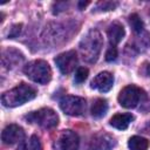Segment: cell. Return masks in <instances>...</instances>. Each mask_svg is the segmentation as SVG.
Listing matches in <instances>:
<instances>
[{
	"mask_svg": "<svg viewBox=\"0 0 150 150\" xmlns=\"http://www.w3.org/2000/svg\"><path fill=\"white\" fill-rule=\"evenodd\" d=\"M108 111V102L104 98H96L91 105V115L95 118L103 117Z\"/></svg>",
	"mask_w": 150,
	"mask_h": 150,
	"instance_id": "14",
	"label": "cell"
},
{
	"mask_svg": "<svg viewBox=\"0 0 150 150\" xmlns=\"http://www.w3.org/2000/svg\"><path fill=\"white\" fill-rule=\"evenodd\" d=\"M88 4H89L88 1H86V2H79V6H80V8H82V7H86Z\"/></svg>",
	"mask_w": 150,
	"mask_h": 150,
	"instance_id": "22",
	"label": "cell"
},
{
	"mask_svg": "<svg viewBox=\"0 0 150 150\" xmlns=\"http://www.w3.org/2000/svg\"><path fill=\"white\" fill-rule=\"evenodd\" d=\"M117 2H111V1H101L97 5V8H100L101 11H110L114 9L115 7H117Z\"/></svg>",
	"mask_w": 150,
	"mask_h": 150,
	"instance_id": "20",
	"label": "cell"
},
{
	"mask_svg": "<svg viewBox=\"0 0 150 150\" xmlns=\"http://www.w3.org/2000/svg\"><path fill=\"white\" fill-rule=\"evenodd\" d=\"M114 146V139L108 135H100L93 141V150H110Z\"/></svg>",
	"mask_w": 150,
	"mask_h": 150,
	"instance_id": "13",
	"label": "cell"
},
{
	"mask_svg": "<svg viewBox=\"0 0 150 150\" xmlns=\"http://www.w3.org/2000/svg\"><path fill=\"white\" fill-rule=\"evenodd\" d=\"M79 145H80V138L77 134L71 130L62 131L55 142L56 150H77Z\"/></svg>",
	"mask_w": 150,
	"mask_h": 150,
	"instance_id": "7",
	"label": "cell"
},
{
	"mask_svg": "<svg viewBox=\"0 0 150 150\" xmlns=\"http://www.w3.org/2000/svg\"><path fill=\"white\" fill-rule=\"evenodd\" d=\"M128 146L130 150H148L149 141L142 136H132L128 142Z\"/></svg>",
	"mask_w": 150,
	"mask_h": 150,
	"instance_id": "16",
	"label": "cell"
},
{
	"mask_svg": "<svg viewBox=\"0 0 150 150\" xmlns=\"http://www.w3.org/2000/svg\"><path fill=\"white\" fill-rule=\"evenodd\" d=\"M88 69L87 68H84V67H80V68H77V70H76V73H75V82L76 83H82V82H84L86 80H87V77H88Z\"/></svg>",
	"mask_w": 150,
	"mask_h": 150,
	"instance_id": "18",
	"label": "cell"
},
{
	"mask_svg": "<svg viewBox=\"0 0 150 150\" xmlns=\"http://www.w3.org/2000/svg\"><path fill=\"white\" fill-rule=\"evenodd\" d=\"M107 34H108V38H109L111 46H115L122 41V39L124 38L125 30H124V27L120 22H112L109 26Z\"/></svg>",
	"mask_w": 150,
	"mask_h": 150,
	"instance_id": "11",
	"label": "cell"
},
{
	"mask_svg": "<svg viewBox=\"0 0 150 150\" xmlns=\"http://www.w3.org/2000/svg\"><path fill=\"white\" fill-rule=\"evenodd\" d=\"M61 110L69 116H81L86 110V100L79 96H64L60 101Z\"/></svg>",
	"mask_w": 150,
	"mask_h": 150,
	"instance_id": "6",
	"label": "cell"
},
{
	"mask_svg": "<svg viewBox=\"0 0 150 150\" xmlns=\"http://www.w3.org/2000/svg\"><path fill=\"white\" fill-rule=\"evenodd\" d=\"M129 25L131 26V28L135 33H141L144 28V23H143L142 19L136 13H134L129 16Z\"/></svg>",
	"mask_w": 150,
	"mask_h": 150,
	"instance_id": "17",
	"label": "cell"
},
{
	"mask_svg": "<svg viewBox=\"0 0 150 150\" xmlns=\"http://www.w3.org/2000/svg\"><path fill=\"white\" fill-rule=\"evenodd\" d=\"M143 96H144V91L141 88L134 84H130V86L124 87L118 94V103L122 107L128 108V109L135 108L139 103Z\"/></svg>",
	"mask_w": 150,
	"mask_h": 150,
	"instance_id": "5",
	"label": "cell"
},
{
	"mask_svg": "<svg viewBox=\"0 0 150 150\" xmlns=\"http://www.w3.org/2000/svg\"><path fill=\"white\" fill-rule=\"evenodd\" d=\"M25 138V131L18 124H9L7 125L2 134H1V139L5 144L12 145L15 143H21Z\"/></svg>",
	"mask_w": 150,
	"mask_h": 150,
	"instance_id": "9",
	"label": "cell"
},
{
	"mask_svg": "<svg viewBox=\"0 0 150 150\" xmlns=\"http://www.w3.org/2000/svg\"><path fill=\"white\" fill-rule=\"evenodd\" d=\"M35 96H36V90L33 87L26 83H21L15 88L4 93L1 96V103L5 107L13 108L35 98Z\"/></svg>",
	"mask_w": 150,
	"mask_h": 150,
	"instance_id": "1",
	"label": "cell"
},
{
	"mask_svg": "<svg viewBox=\"0 0 150 150\" xmlns=\"http://www.w3.org/2000/svg\"><path fill=\"white\" fill-rule=\"evenodd\" d=\"M117 57V48L115 46H110L108 49H107V53H105V60L108 62H111L114 60H116Z\"/></svg>",
	"mask_w": 150,
	"mask_h": 150,
	"instance_id": "19",
	"label": "cell"
},
{
	"mask_svg": "<svg viewBox=\"0 0 150 150\" xmlns=\"http://www.w3.org/2000/svg\"><path fill=\"white\" fill-rule=\"evenodd\" d=\"M55 63L59 68V70L62 74H69L71 73L76 64H77V55L75 50H69L66 53H62L55 57Z\"/></svg>",
	"mask_w": 150,
	"mask_h": 150,
	"instance_id": "8",
	"label": "cell"
},
{
	"mask_svg": "<svg viewBox=\"0 0 150 150\" xmlns=\"http://www.w3.org/2000/svg\"><path fill=\"white\" fill-rule=\"evenodd\" d=\"M23 73L34 82L47 84L52 79V69L43 60H35L25 66Z\"/></svg>",
	"mask_w": 150,
	"mask_h": 150,
	"instance_id": "3",
	"label": "cell"
},
{
	"mask_svg": "<svg viewBox=\"0 0 150 150\" xmlns=\"http://www.w3.org/2000/svg\"><path fill=\"white\" fill-rule=\"evenodd\" d=\"M112 83H114V76L109 71H101L93 79L90 87L97 89L101 93H107L112 88Z\"/></svg>",
	"mask_w": 150,
	"mask_h": 150,
	"instance_id": "10",
	"label": "cell"
},
{
	"mask_svg": "<svg viewBox=\"0 0 150 150\" xmlns=\"http://www.w3.org/2000/svg\"><path fill=\"white\" fill-rule=\"evenodd\" d=\"M146 74H148L149 76H150V64H149V66L146 67Z\"/></svg>",
	"mask_w": 150,
	"mask_h": 150,
	"instance_id": "23",
	"label": "cell"
},
{
	"mask_svg": "<svg viewBox=\"0 0 150 150\" xmlns=\"http://www.w3.org/2000/svg\"><path fill=\"white\" fill-rule=\"evenodd\" d=\"M132 120H134V116L131 114H129V112H125V114H116V115H114L110 118L109 123L115 129L124 130V129H127L129 127V124L132 122Z\"/></svg>",
	"mask_w": 150,
	"mask_h": 150,
	"instance_id": "12",
	"label": "cell"
},
{
	"mask_svg": "<svg viewBox=\"0 0 150 150\" xmlns=\"http://www.w3.org/2000/svg\"><path fill=\"white\" fill-rule=\"evenodd\" d=\"M102 36L97 29H91L87 33L86 36L80 42V50L83 60L87 62H95L98 59L101 48H102Z\"/></svg>",
	"mask_w": 150,
	"mask_h": 150,
	"instance_id": "2",
	"label": "cell"
},
{
	"mask_svg": "<svg viewBox=\"0 0 150 150\" xmlns=\"http://www.w3.org/2000/svg\"><path fill=\"white\" fill-rule=\"evenodd\" d=\"M20 29H21V25H15V26H13L12 32L9 33V38H14V36H16V35L20 33Z\"/></svg>",
	"mask_w": 150,
	"mask_h": 150,
	"instance_id": "21",
	"label": "cell"
},
{
	"mask_svg": "<svg viewBox=\"0 0 150 150\" xmlns=\"http://www.w3.org/2000/svg\"><path fill=\"white\" fill-rule=\"evenodd\" d=\"M26 118L30 123L38 124V125H40L42 128H46V129L54 128L59 123L57 114L50 108H42L38 111H33L29 115H27Z\"/></svg>",
	"mask_w": 150,
	"mask_h": 150,
	"instance_id": "4",
	"label": "cell"
},
{
	"mask_svg": "<svg viewBox=\"0 0 150 150\" xmlns=\"http://www.w3.org/2000/svg\"><path fill=\"white\" fill-rule=\"evenodd\" d=\"M18 150H42V146H41V142L39 137L33 135L28 139L22 141L19 144Z\"/></svg>",
	"mask_w": 150,
	"mask_h": 150,
	"instance_id": "15",
	"label": "cell"
}]
</instances>
